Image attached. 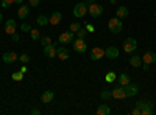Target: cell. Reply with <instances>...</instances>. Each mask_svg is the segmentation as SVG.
Here are the masks:
<instances>
[{"instance_id":"cell-1","label":"cell","mask_w":156,"mask_h":115,"mask_svg":"<svg viewBox=\"0 0 156 115\" xmlns=\"http://www.w3.org/2000/svg\"><path fill=\"white\" fill-rule=\"evenodd\" d=\"M108 28L112 34H119L123 28V23H122V19L119 17H111L109 22H108Z\"/></svg>"},{"instance_id":"cell-2","label":"cell","mask_w":156,"mask_h":115,"mask_svg":"<svg viewBox=\"0 0 156 115\" xmlns=\"http://www.w3.org/2000/svg\"><path fill=\"white\" fill-rule=\"evenodd\" d=\"M87 14V3L86 2H78L73 6V16L75 17H84Z\"/></svg>"},{"instance_id":"cell-3","label":"cell","mask_w":156,"mask_h":115,"mask_svg":"<svg viewBox=\"0 0 156 115\" xmlns=\"http://www.w3.org/2000/svg\"><path fill=\"white\" fill-rule=\"evenodd\" d=\"M87 12L90 14V17H100L103 14V6L94 2V3L87 5Z\"/></svg>"},{"instance_id":"cell-4","label":"cell","mask_w":156,"mask_h":115,"mask_svg":"<svg viewBox=\"0 0 156 115\" xmlns=\"http://www.w3.org/2000/svg\"><path fill=\"white\" fill-rule=\"evenodd\" d=\"M73 39H75V33H72V31L69 30V31H64V33H61V34H59L58 42H59V44H62V45H67V44L73 42Z\"/></svg>"},{"instance_id":"cell-5","label":"cell","mask_w":156,"mask_h":115,"mask_svg":"<svg viewBox=\"0 0 156 115\" xmlns=\"http://www.w3.org/2000/svg\"><path fill=\"white\" fill-rule=\"evenodd\" d=\"M136 48H137V42H136L134 37H126V39L123 41V50L126 53L136 52Z\"/></svg>"},{"instance_id":"cell-6","label":"cell","mask_w":156,"mask_h":115,"mask_svg":"<svg viewBox=\"0 0 156 115\" xmlns=\"http://www.w3.org/2000/svg\"><path fill=\"white\" fill-rule=\"evenodd\" d=\"M72 45H73V50H75L76 53H84L86 50H87V44L84 42V39H80V37L73 39Z\"/></svg>"},{"instance_id":"cell-7","label":"cell","mask_w":156,"mask_h":115,"mask_svg":"<svg viewBox=\"0 0 156 115\" xmlns=\"http://www.w3.org/2000/svg\"><path fill=\"white\" fill-rule=\"evenodd\" d=\"M90 61H98V59H101L103 56H105V50L103 48H100V47H94L92 50H90Z\"/></svg>"},{"instance_id":"cell-8","label":"cell","mask_w":156,"mask_h":115,"mask_svg":"<svg viewBox=\"0 0 156 115\" xmlns=\"http://www.w3.org/2000/svg\"><path fill=\"white\" fill-rule=\"evenodd\" d=\"M123 87H125L126 98H131V96L137 95V92H139V87H137V84H131V83H129L128 86H123Z\"/></svg>"},{"instance_id":"cell-9","label":"cell","mask_w":156,"mask_h":115,"mask_svg":"<svg viewBox=\"0 0 156 115\" xmlns=\"http://www.w3.org/2000/svg\"><path fill=\"white\" fill-rule=\"evenodd\" d=\"M16 28H17V25H16V20H12V19H8L5 22V33L6 34H14L16 33Z\"/></svg>"},{"instance_id":"cell-10","label":"cell","mask_w":156,"mask_h":115,"mask_svg":"<svg viewBox=\"0 0 156 115\" xmlns=\"http://www.w3.org/2000/svg\"><path fill=\"white\" fill-rule=\"evenodd\" d=\"M56 42H53V44H50V45H47V47H44V55L47 56V58H55L56 56Z\"/></svg>"},{"instance_id":"cell-11","label":"cell","mask_w":156,"mask_h":115,"mask_svg":"<svg viewBox=\"0 0 156 115\" xmlns=\"http://www.w3.org/2000/svg\"><path fill=\"white\" fill-rule=\"evenodd\" d=\"M111 93H112V98H115V100H123V98H126V93H125V87H123V86L115 87L114 90H111Z\"/></svg>"},{"instance_id":"cell-12","label":"cell","mask_w":156,"mask_h":115,"mask_svg":"<svg viewBox=\"0 0 156 115\" xmlns=\"http://www.w3.org/2000/svg\"><path fill=\"white\" fill-rule=\"evenodd\" d=\"M154 112L153 109V103L151 101H144V104L140 107V115H151Z\"/></svg>"},{"instance_id":"cell-13","label":"cell","mask_w":156,"mask_h":115,"mask_svg":"<svg viewBox=\"0 0 156 115\" xmlns=\"http://www.w3.org/2000/svg\"><path fill=\"white\" fill-rule=\"evenodd\" d=\"M105 56L109 58V59H117V58H119V50H117V47L109 45V47L105 50Z\"/></svg>"},{"instance_id":"cell-14","label":"cell","mask_w":156,"mask_h":115,"mask_svg":"<svg viewBox=\"0 0 156 115\" xmlns=\"http://www.w3.org/2000/svg\"><path fill=\"white\" fill-rule=\"evenodd\" d=\"M2 59H3L5 64H12V62H16L19 59V55H16L14 52H8V53H3Z\"/></svg>"},{"instance_id":"cell-15","label":"cell","mask_w":156,"mask_h":115,"mask_svg":"<svg viewBox=\"0 0 156 115\" xmlns=\"http://www.w3.org/2000/svg\"><path fill=\"white\" fill-rule=\"evenodd\" d=\"M153 62H156V53H153V52H145L144 55H142V64H151Z\"/></svg>"},{"instance_id":"cell-16","label":"cell","mask_w":156,"mask_h":115,"mask_svg":"<svg viewBox=\"0 0 156 115\" xmlns=\"http://www.w3.org/2000/svg\"><path fill=\"white\" fill-rule=\"evenodd\" d=\"M56 56L61 59V61H66V59H69V48L64 45V47H59L58 50H56Z\"/></svg>"},{"instance_id":"cell-17","label":"cell","mask_w":156,"mask_h":115,"mask_svg":"<svg viewBox=\"0 0 156 115\" xmlns=\"http://www.w3.org/2000/svg\"><path fill=\"white\" fill-rule=\"evenodd\" d=\"M30 16V6L28 5H20L19 11H17V17L19 19H27Z\"/></svg>"},{"instance_id":"cell-18","label":"cell","mask_w":156,"mask_h":115,"mask_svg":"<svg viewBox=\"0 0 156 115\" xmlns=\"http://www.w3.org/2000/svg\"><path fill=\"white\" fill-rule=\"evenodd\" d=\"M53 98H55V93L51 92V90H45V92H42V95H41V101H42L44 104L51 103V101H53Z\"/></svg>"},{"instance_id":"cell-19","label":"cell","mask_w":156,"mask_h":115,"mask_svg":"<svg viewBox=\"0 0 156 115\" xmlns=\"http://www.w3.org/2000/svg\"><path fill=\"white\" fill-rule=\"evenodd\" d=\"M61 19H62V14H61L59 11H55L53 14L48 17V23H50V25H58V23L61 22Z\"/></svg>"},{"instance_id":"cell-20","label":"cell","mask_w":156,"mask_h":115,"mask_svg":"<svg viewBox=\"0 0 156 115\" xmlns=\"http://www.w3.org/2000/svg\"><path fill=\"white\" fill-rule=\"evenodd\" d=\"M128 8L126 6H123V5H120L119 8H117V11H115V17H119V19H126L128 17Z\"/></svg>"},{"instance_id":"cell-21","label":"cell","mask_w":156,"mask_h":115,"mask_svg":"<svg viewBox=\"0 0 156 115\" xmlns=\"http://www.w3.org/2000/svg\"><path fill=\"white\" fill-rule=\"evenodd\" d=\"M117 81H119V86H128L129 83H131L128 73H120L119 76H117Z\"/></svg>"},{"instance_id":"cell-22","label":"cell","mask_w":156,"mask_h":115,"mask_svg":"<svg viewBox=\"0 0 156 115\" xmlns=\"http://www.w3.org/2000/svg\"><path fill=\"white\" fill-rule=\"evenodd\" d=\"M129 64H131L133 67H140L142 66V58L137 56V55H134V56L129 58Z\"/></svg>"},{"instance_id":"cell-23","label":"cell","mask_w":156,"mask_h":115,"mask_svg":"<svg viewBox=\"0 0 156 115\" xmlns=\"http://www.w3.org/2000/svg\"><path fill=\"white\" fill-rule=\"evenodd\" d=\"M97 113H98V115H109V113H111V109H109L106 104H100L98 109H97Z\"/></svg>"},{"instance_id":"cell-24","label":"cell","mask_w":156,"mask_h":115,"mask_svg":"<svg viewBox=\"0 0 156 115\" xmlns=\"http://www.w3.org/2000/svg\"><path fill=\"white\" fill-rule=\"evenodd\" d=\"M36 22H37L39 27H44V25H48V17H47V16H44V14H41V16H37Z\"/></svg>"},{"instance_id":"cell-25","label":"cell","mask_w":156,"mask_h":115,"mask_svg":"<svg viewBox=\"0 0 156 115\" xmlns=\"http://www.w3.org/2000/svg\"><path fill=\"white\" fill-rule=\"evenodd\" d=\"M30 36H31L33 41H41V31H39V30H33V28H31Z\"/></svg>"},{"instance_id":"cell-26","label":"cell","mask_w":156,"mask_h":115,"mask_svg":"<svg viewBox=\"0 0 156 115\" xmlns=\"http://www.w3.org/2000/svg\"><path fill=\"white\" fill-rule=\"evenodd\" d=\"M80 28H81V22H72L70 27H69V30H70L72 33H76Z\"/></svg>"},{"instance_id":"cell-27","label":"cell","mask_w":156,"mask_h":115,"mask_svg":"<svg viewBox=\"0 0 156 115\" xmlns=\"http://www.w3.org/2000/svg\"><path fill=\"white\" fill-rule=\"evenodd\" d=\"M50 44H53V42H51V37H50V36H42V37H41V45H42V47H47V45H50Z\"/></svg>"},{"instance_id":"cell-28","label":"cell","mask_w":156,"mask_h":115,"mask_svg":"<svg viewBox=\"0 0 156 115\" xmlns=\"http://www.w3.org/2000/svg\"><path fill=\"white\" fill-rule=\"evenodd\" d=\"M105 79H106V83H114V81L117 79V76H115L114 72H108L106 76H105Z\"/></svg>"},{"instance_id":"cell-29","label":"cell","mask_w":156,"mask_h":115,"mask_svg":"<svg viewBox=\"0 0 156 115\" xmlns=\"http://www.w3.org/2000/svg\"><path fill=\"white\" fill-rule=\"evenodd\" d=\"M11 78L14 79V81H22V79H23V73H22L20 70H19V72H14V73L11 75Z\"/></svg>"},{"instance_id":"cell-30","label":"cell","mask_w":156,"mask_h":115,"mask_svg":"<svg viewBox=\"0 0 156 115\" xmlns=\"http://www.w3.org/2000/svg\"><path fill=\"white\" fill-rule=\"evenodd\" d=\"M100 98H101V100H109V98H112L111 90H103V92H100Z\"/></svg>"},{"instance_id":"cell-31","label":"cell","mask_w":156,"mask_h":115,"mask_svg":"<svg viewBox=\"0 0 156 115\" xmlns=\"http://www.w3.org/2000/svg\"><path fill=\"white\" fill-rule=\"evenodd\" d=\"M19 61H20V62H23V64H27V62L30 61V55H27V53L19 55Z\"/></svg>"},{"instance_id":"cell-32","label":"cell","mask_w":156,"mask_h":115,"mask_svg":"<svg viewBox=\"0 0 156 115\" xmlns=\"http://www.w3.org/2000/svg\"><path fill=\"white\" fill-rule=\"evenodd\" d=\"M20 30H22L23 33H30V31H31V25H30V23H22V25H20Z\"/></svg>"},{"instance_id":"cell-33","label":"cell","mask_w":156,"mask_h":115,"mask_svg":"<svg viewBox=\"0 0 156 115\" xmlns=\"http://www.w3.org/2000/svg\"><path fill=\"white\" fill-rule=\"evenodd\" d=\"M0 3H2L3 8H9L12 3H14V0H0Z\"/></svg>"},{"instance_id":"cell-34","label":"cell","mask_w":156,"mask_h":115,"mask_svg":"<svg viewBox=\"0 0 156 115\" xmlns=\"http://www.w3.org/2000/svg\"><path fill=\"white\" fill-rule=\"evenodd\" d=\"M86 34H87V30H78L76 31V37H80V39H84V37H86Z\"/></svg>"},{"instance_id":"cell-35","label":"cell","mask_w":156,"mask_h":115,"mask_svg":"<svg viewBox=\"0 0 156 115\" xmlns=\"http://www.w3.org/2000/svg\"><path fill=\"white\" fill-rule=\"evenodd\" d=\"M28 5L33 6V8H36V6L41 5V0H28Z\"/></svg>"},{"instance_id":"cell-36","label":"cell","mask_w":156,"mask_h":115,"mask_svg":"<svg viewBox=\"0 0 156 115\" xmlns=\"http://www.w3.org/2000/svg\"><path fill=\"white\" fill-rule=\"evenodd\" d=\"M84 27H86L87 33H94V31H95V28H94V25H90V23H84Z\"/></svg>"},{"instance_id":"cell-37","label":"cell","mask_w":156,"mask_h":115,"mask_svg":"<svg viewBox=\"0 0 156 115\" xmlns=\"http://www.w3.org/2000/svg\"><path fill=\"white\" fill-rule=\"evenodd\" d=\"M19 39H20V36H19L17 33H14V34H11V41H12V42H19Z\"/></svg>"},{"instance_id":"cell-38","label":"cell","mask_w":156,"mask_h":115,"mask_svg":"<svg viewBox=\"0 0 156 115\" xmlns=\"http://www.w3.org/2000/svg\"><path fill=\"white\" fill-rule=\"evenodd\" d=\"M131 113H133V115H140V109H137V107H134V109L131 110Z\"/></svg>"},{"instance_id":"cell-39","label":"cell","mask_w":156,"mask_h":115,"mask_svg":"<svg viewBox=\"0 0 156 115\" xmlns=\"http://www.w3.org/2000/svg\"><path fill=\"white\" fill-rule=\"evenodd\" d=\"M39 113H41L39 109H31V115H39Z\"/></svg>"},{"instance_id":"cell-40","label":"cell","mask_w":156,"mask_h":115,"mask_svg":"<svg viewBox=\"0 0 156 115\" xmlns=\"http://www.w3.org/2000/svg\"><path fill=\"white\" fill-rule=\"evenodd\" d=\"M142 69H144V70H148V69H150V64H142Z\"/></svg>"},{"instance_id":"cell-41","label":"cell","mask_w":156,"mask_h":115,"mask_svg":"<svg viewBox=\"0 0 156 115\" xmlns=\"http://www.w3.org/2000/svg\"><path fill=\"white\" fill-rule=\"evenodd\" d=\"M20 72H22V73H27V66H22V67H20Z\"/></svg>"},{"instance_id":"cell-42","label":"cell","mask_w":156,"mask_h":115,"mask_svg":"<svg viewBox=\"0 0 156 115\" xmlns=\"http://www.w3.org/2000/svg\"><path fill=\"white\" fill-rule=\"evenodd\" d=\"M14 3H17V5H22V3H23V0H14Z\"/></svg>"},{"instance_id":"cell-43","label":"cell","mask_w":156,"mask_h":115,"mask_svg":"<svg viewBox=\"0 0 156 115\" xmlns=\"http://www.w3.org/2000/svg\"><path fill=\"white\" fill-rule=\"evenodd\" d=\"M94 2H95V0H86V3H87V5H90V3H94Z\"/></svg>"},{"instance_id":"cell-44","label":"cell","mask_w":156,"mask_h":115,"mask_svg":"<svg viewBox=\"0 0 156 115\" xmlns=\"http://www.w3.org/2000/svg\"><path fill=\"white\" fill-rule=\"evenodd\" d=\"M2 22H3V14L0 12V23H2Z\"/></svg>"},{"instance_id":"cell-45","label":"cell","mask_w":156,"mask_h":115,"mask_svg":"<svg viewBox=\"0 0 156 115\" xmlns=\"http://www.w3.org/2000/svg\"><path fill=\"white\" fill-rule=\"evenodd\" d=\"M115 2L117 0H109V3H112V5H115Z\"/></svg>"},{"instance_id":"cell-46","label":"cell","mask_w":156,"mask_h":115,"mask_svg":"<svg viewBox=\"0 0 156 115\" xmlns=\"http://www.w3.org/2000/svg\"><path fill=\"white\" fill-rule=\"evenodd\" d=\"M154 16H156V11H154Z\"/></svg>"},{"instance_id":"cell-47","label":"cell","mask_w":156,"mask_h":115,"mask_svg":"<svg viewBox=\"0 0 156 115\" xmlns=\"http://www.w3.org/2000/svg\"><path fill=\"white\" fill-rule=\"evenodd\" d=\"M0 6H2V3H0Z\"/></svg>"}]
</instances>
